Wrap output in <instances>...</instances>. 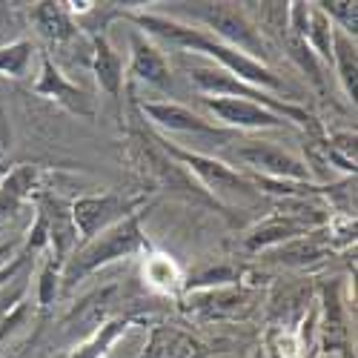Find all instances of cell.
Listing matches in <instances>:
<instances>
[{
	"instance_id": "6da1fadb",
	"label": "cell",
	"mask_w": 358,
	"mask_h": 358,
	"mask_svg": "<svg viewBox=\"0 0 358 358\" xmlns=\"http://www.w3.org/2000/svg\"><path fill=\"white\" fill-rule=\"evenodd\" d=\"M132 23L138 29H143L146 38H161L166 41L169 46H178V49H189V52H201L206 57H213V61H218L221 69H227L229 75H235L238 80H244L255 89H264V92H284V83L281 78L270 69L264 66L258 61H252V57L241 55L238 49L221 43L218 38H213L210 32H203V29H192L187 23H178V20H169L164 15H152V12H135L129 15Z\"/></svg>"
},
{
	"instance_id": "7a4b0ae2",
	"label": "cell",
	"mask_w": 358,
	"mask_h": 358,
	"mask_svg": "<svg viewBox=\"0 0 358 358\" xmlns=\"http://www.w3.org/2000/svg\"><path fill=\"white\" fill-rule=\"evenodd\" d=\"M143 250H149V241L141 229V213H132L129 218L117 221L115 227L98 232L95 238H89V241H83L80 247L72 250V255L64 264V273H61V287L69 289L78 281H83L86 275L101 270V266L129 258Z\"/></svg>"
},
{
	"instance_id": "3957f363",
	"label": "cell",
	"mask_w": 358,
	"mask_h": 358,
	"mask_svg": "<svg viewBox=\"0 0 358 358\" xmlns=\"http://www.w3.org/2000/svg\"><path fill=\"white\" fill-rule=\"evenodd\" d=\"M189 78L195 80V86L203 95L210 98H241V101H252L264 109H270L275 115H281L289 124H301V127H313V115L301 106H295L284 98H275L273 92H264V89H255L244 80H238L235 75H229L221 66H195L189 72Z\"/></svg>"
},
{
	"instance_id": "277c9868",
	"label": "cell",
	"mask_w": 358,
	"mask_h": 358,
	"mask_svg": "<svg viewBox=\"0 0 358 358\" xmlns=\"http://www.w3.org/2000/svg\"><path fill=\"white\" fill-rule=\"evenodd\" d=\"M189 15L201 23H206L213 29V38H218L221 43L238 49L241 55L252 57L258 64H270V49H266L261 32L250 23V17L235 9L232 3H192Z\"/></svg>"
},
{
	"instance_id": "5b68a950",
	"label": "cell",
	"mask_w": 358,
	"mask_h": 358,
	"mask_svg": "<svg viewBox=\"0 0 358 358\" xmlns=\"http://www.w3.org/2000/svg\"><path fill=\"white\" fill-rule=\"evenodd\" d=\"M161 149L175 158L178 164H184V169H189L198 181L215 195V201H221L224 195H244V198H252L258 189L252 187V181L247 175H241L238 169L227 166L224 161L218 158H210V155H201V152H189V149L178 146L172 141H164L161 138Z\"/></svg>"
},
{
	"instance_id": "8992f818",
	"label": "cell",
	"mask_w": 358,
	"mask_h": 358,
	"mask_svg": "<svg viewBox=\"0 0 358 358\" xmlns=\"http://www.w3.org/2000/svg\"><path fill=\"white\" fill-rule=\"evenodd\" d=\"M138 213V201H129L117 192H98V195H80L69 203V215L78 232V241H89L98 232L115 227L117 221Z\"/></svg>"
},
{
	"instance_id": "52a82bcc",
	"label": "cell",
	"mask_w": 358,
	"mask_h": 358,
	"mask_svg": "<svg viewBox=\"0 0 358 358\" xmlns=\"http://www.w3.org/2000/svg\"><path fill=\"white\" fill-rule=\"evenodd\" d=\"M235 158L247 164L258 178L270 181H313V166L295 158L273 141H244L235 146Z\"/></svg>"
},
{
	"instance_id": "ba28073f",
	"label": "cell",
	"mask_w": 358,
	"mask_h": 358,
	"mask_svg": "<svg viewBox=\"0 0 358 358\" xmlns=\"http://www.w3.org/2000/svg\"><path fill=\"white\" fill-rule=\"evenodd\" d=\"M141 112L149 115V121L161 129L169 132H184V135H203V138H213V141H229L232 129L215 127L210 121H203L201 115H195L192 109L181 106V103H169V101H146L141 103Z\"/></svg>"
},
{
	"instance_id": "9c48e42d",
	"label": "cell",
	"mask_w": 358,
	"mask_h": 358,
	"mask_svg": "<svg viewBox=\"0 0 358 358\" xmlns=\"http://www.w3.org/2000/svg\"><path fill=\"white\" fill-rule=\"evenodd\" d=\"M203 106L229 129H284L289 121L241 98H203Z\"/></svg>"
},
{
	"instance_id": "30bf717a",
	"label": "cell",
	"mask_w": 358,
	"mask_h": 358,
	"mask_svg": "<svg viewBox=\"0 0 358 358\" xmlns=\"http://www.w3.org/2000/svg\"><path fill=\"white\" fill-rule=\"evenodd\" d=\"M35 95L61 103L64 109L75 112V115H92V106H89V95L78 83H72L61 69L55 66V61L49 55H41V78L35 83Z\"/></svg>"
},
{
	"instance_id": "8fae6325",
	"label": "cell",
	"mask_w": 358,
	"mask_h": 358,
	"mask_svg": "<svg viewBox=\"0 0 358 358\" xmlns=\"http://www.w3.org/2000/svg\"><path fill=\"white\" fill-rule=\"evenodd\" d=\"M129 46H132V64H129V75L155 86V89H172V72L164 52L152 43V38H146L141 29L129 32Z\"/></svg>"
},
{
	"instance_id": "7c38bea8",
	"label": "cell",
	"mask_w": 358,
	"mask_h": 358,
	"mask_svg": "<svg viewBox=\"0 0 358 358\" xmlns=\"http://www.w3.org/2000/svg\"><path fill=\"white\" fill-rule=\"evenodd\" d=\"M41 206L46 213V232H49V258H55L57 264H66V258L72 255V250L78 247V232L69 215V203H64L61 198H41Z\"/></svg>"
},
{
	"instance_id": "4fadbf2b",
	"label": "cell",
	"mask_w": 358,
	"mask_h": 358,
	"mask_svg": "<svg viewBox=\"0 0 358 358\" xmlns=\"http://www.w3.org/2000/svg\"><path fill=\"white\" fill-rule=\"evenodd\" d=\"M313 229H307L301 221H295L284 213H273L266 221H261L258 227L250 229V235L244 238V247L250 252H258V250H270V247H281L287 241H295V238L301 235H310Z\"/></svg>"
},
{
	"instance_id": "5bb4252c",
	"label": "cell",
	"mask_w": 358,
	"mask_h": 358,
	"mask_svg": "<svg viewBox=\"0 0 358 358\" xmlns=\"http://www.w3.org/2000/svg\"><path fill=\"white\" fill-rule=\"evenodd\" d=\"M41 169L35 164H20L0 178V224L17 215L23 201L35 192Z\"/></svg>"
},
{
	"instance_id": "9a60e30c",
	"label": "cell",
	"mask_w": 358,
	"mask_h": 358,
	"mask_svg": "<svg viewBox=\"0 0 358 358\" xmlns=\"http://www.w3.org/2000/svg\"><path fill=\"white\" fill-rule=\"evenodd\" d=\"M198 352H201V344L192 336L178 330V327L158 324L149 330L141 358H198Z\"/></svg>"
},
{
	"instance_id": "2e32d148",
	"label": "cell",
	"mask_w": 358,
	"mask_h": 358,
	"mask_svg": "<svg viewBox=\"0 0 358 358\" xmlns=\"http://www.w3.org/2000/svg\"><path fill=\"white\" fill-rule=\"evenodd\" d=\"M92 69L98 78V86L103 89L106 95L117 98L121 95V86H124V61L121 55L112 49V43L106 41V35L92 32Z\"/></svg>"
},
{
	"instance_id": "e0dca14e",
	"label": "cell",
	"mask_w": 358,
	"mask_h": 358,
	"mask_svg": "<svg viewBox=\"0 0 358 358\" xmlns=\"http://www.w3.org/2000/svg\"><path fill=\"white\" fill-rule=\"evenodd\" d=\"M333 64H336V75H338L344 95L355 103V98H358V49H355V38L344 35L338 26H333Z\"/></svg>"
},
{
	"instance_id": "ac0fdd59",
	"label": "cell",
	"mask_w": 358,
	"mask_h": 358,
	"mask_svg": "<svg viewBox=\"0 0 358 358\" xmlns=\"http://www.w3.org/2000/svg\"><path fill=\"white\" fill-rule=\"evenodd\" d=\"M32 23L52 43H64L75 35V23H72L69 9L64 3H55V0H43V3H38L32 9Z\"/></svg>"
},
{
	"instance_id": "d6986e66",
	"label": "cell",
	"mask_w": 358,
	"mask_h": 358,
	"mask_svg": "<svg viewBox=\"0 0 358 358\" xmlns=\"http://www.w3.org/2000/svg\"><path fill=\"white\" fill-rule=\"evenodd\" d=\"M132 327V318L129 315H117V318H109V321H101L92 336H89L69 358H103L109 352V347L121 338L127 330Z\"/></svg>"
},
{
	"instance_id": "ffe728a7",
	"label": "cell",
	"mask_w": 358,
	"mask_h": 358,
	"mask_svg": "<svg viewBox=\"0 0 358 358\" xmlns=\"http://www.w3.org/2000/svg\"><path fill=\"white\" fill-rule=\"evenodd\" d=\"M324 321H321V333L330 341L333 347H347V330H344V318H341V298H338V284L333 281L330 287H324Z\"/></svg>"
},
{
	"instance_id": "44dd1931",
	"label": "cell",
	"mask_w": 358,
	"mask_h": 358,
	"mask_svg": "<svg viewBox=\"0 0 358 358\" xmlns=\"http://www.w3.org/2000/svg\"><path fill=\"white\" fill-rule=\"evenodd\" d=\"M324 255H327V247H321L313 238V232H310V235L295 238V241L281 244L273 252V261H281V264H289V266H304V264H313V261H318Z\"/></svg>"
},
{
	"instance_id": "7402d4cb",
	"label": "cell",
	"mask_w": 358,
	"mask_h": 358,
	"mask_svg": "<svg viewBox=\"0 0 358 358\" xmlns=\"http://www.w3.org/2000/svg\"><path fill=\"white\" fill-rule=\"evenodd\" d=\"M32 57H35V43L32 41H15L9 46H0V75L23 78L29 72Z\"/></svg>"
},
{
	"instance_id": "603a6c76",
	"label": "cell",
	"mask_w": 358,
	"mask_h": 358,
	"mask_svg": "<svg viewBox=\"0 0 358 358\" xmlns=\"http://www.w3.org/2000/svg\"><path fill=\"white\" fill-rule=\"evenodd\" d=\"M327 158L333 161V166L344 169L350 178H355V164H358V143L355 132H341L327 141Z\"/></svg>"
},
{
	"instance_id": "cb8c5ba5",
	"label": "cell",
	"mask_w": 358,
	"mask_h": 358,
	"mask_svg": "<svg viewBox=\"0 0 358 358\" xmlns=\"http://www.w3.org/2000/svg\"><path fill=\"white\" fill-rule=\"evenodd\" d=\"M327 17H330L333 26H338L344 35L355 38L358 35V3L355 0H324V3H315Z\"/></svg>"
},
{
	"instance_id": "d4e9b609",
	"label": "cell",
	"mask_w": 358,
	"mask_h": 358,
	"mask_svg": "<svg viewBox=\"0 0 358 358\" xmlns=\"http://www.w3.org/2000/svg\"><path fill=\"white\" fill-rule=\"evenodd\" d=\"M61 273H64V266L57 264L55 258L46 255L43 270H41V275H38V304H41V307H52V304H55L57 292H61Z\"/></svg>"
},
{
	"instance_id": "484cf974",
	"label": "cell",
	"mask_w": 358,
	"mask_h": 358,
	"mask_svg": "<svg viewBox=\"0 0 358 358\" xmlns=\"http://www.w3.org/2000/svg\"><path fill=\"white\" fill-rule=\"evenodd\" d=\"M29 278H32V264L26 266V270L12 278L3 289H0V318H3L6 313H12L20 301H26V289H29Z\"/></svg>"
},
{
	"instance_id": "4316f807",
	"label": "cell",
	"mask_w": 358,
	"mask_h": 358,
	"mask_svg": "<svg viewBox=\"0 0 358 358\" xmlns=\"http://www.w3.org/2000/svg\"><path fill=\"white\" fill-rule=\"evenodd\" d=\"M29 264H35V255L29 252V250H23V244H20V250H17V252H15L3 266H0V289H3L12 278H17Z\"/></svg>"
},
{
	"instance_id": "83f0119b",
	"label": "cell",
	"mask_w": 358,
	"mask_h": 358,
	"mask_svg": "<svg viewBox=\"0 0 358 358\" xmlns=\"http://www.w3.org/2000/svg\"><path fill=\"white\" fill-rule=\"evenodd\" d=\"M9 149H12V127H9V121H6V115L0 112V164L6 161Z\"/></svg>"
},
{
	"instance_id": "f1b7e54d",
	"label": "cell",
	"mask_w": 358,
	"mask_h": 358,
	"mask_svg": "<svg viewBox=\"0 0 358 358\" xmlns=\"http://www.w3.org/2000/svg\"><path fill=\"white\" fill-rule=\"evenodd\" d=\"M20 244H23V238H20V241H0V266H3L20 250Z\"/></svg>"
},
{
	"instance_id": "f546056e",
	"label": "cell",
	"mask_w": 358,
	"mask_h": 358,
	"mask_svg": "<svg viewBox=\"0 0 358 358\" xmlns=\"http://www.w3.org/2000/svg\"><path fill=\"white\" fill-rule=\"evenodd\" d=\"M250 358H266V350H264V347H255V350H252V355H250Z\"/></svg>"
}]
</instances>
